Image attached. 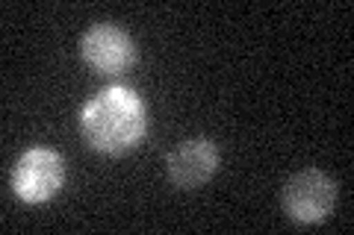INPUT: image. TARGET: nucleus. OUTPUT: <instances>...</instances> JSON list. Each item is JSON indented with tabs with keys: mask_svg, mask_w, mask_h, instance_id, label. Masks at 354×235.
I'll list each match as a JSON object with an SVG mask.
<instances>
[{
	"mask_svg": "<svg viewBox=\"0 0 354 235\" xmlns=\"http://www.w3.org/2000/svg\"><path fill=\"white\" fill-rule=\"evenodd\" d=\"M12 192L24 203H48L65 185V159L53 147H32L12 167Z\"/></svg>",
	"mask_w": 354,
	"mask_h": 235,
	"instance_id": "obj_3",
	"label": "nucleus"
},
{
	"mask_svg": "<svg viewBox=\"0 0 354 235\" xmlns=\"http://www.w3.org/2000/svg\"><path fill=\"white\" fill-rule=\"evenodd\" d=\"M86 144L104 156H124L148 136V106L133 88L109 85L80 109Z\"/></svg>",
	"mask_w": 354,
	"mask_h": 235,
	"instance_id": "obj_1",
	"label": "nucleus"
},
{
	"mask_svg": "<svg viewBox=\"0 0 354 235\" xmlns=\"http://www.w3.org/2000/svg\"><path fill=\"white\" fill-rule=\"evenodd\" d=\"M218 147L204 136H192L180 141L165 159V174L169 183L180 192H195L204 183L213 180V174L218 171Z\"/></svg>",
	"mask_w": 354,
	"mask_h": 235,
	"instance_id": "obj_5",
	"label": "nucleus"
},
{
	"mask_svg": "<svg viewBox=\"0 0 354 235\" xmlns=\"http://www.w3.org/2000/svg\"><path fill=\"white\" fill-rule=\"evenodd\" d=\"M281 203L290 221L301 223V227H313V223L330 218L337 206V185L319 167H304L283 183Z\"/></svg>",
	"mask_w": 354,
	"mask_h": 235,
	"instance_id": "obj_2",
	"label": "nucleus"
},
{
	"mask_svg": "<svg viewBox=\"0 0 354 235\" xmlns=\"http://www.w3.org/2000/svg\"><path fill=\"white\" fill-rule=\"evenodd\" d=\"M80 59L101 76L124 74L136 62V44L118 24L97 21L80 36Z\"/></svg>",
	"mask_w": 354,
	"mask_h": 235,
	"instance_id": "obj_4",
	"label": "nucleus"
}]
</instances>
